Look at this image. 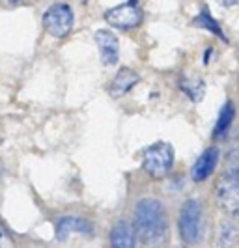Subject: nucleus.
I'll return each mask as SVG.
<instances>
[{"label": "nucleus", "mask_w": 239, "mask_h": 248, "mask_svg": "<svg viewBox=\"0 0 239 248\" xmlns=\"http://www.w3.org/2000/svg\"><path fill=\"white\" fill-rule=\"evenodd\" d=\"M135 233L146 247H161L166 241L168 222L163 203L153 198L140 200L135 207Z\"/></svg>", "instance_id": "obj_1"}, {"label": "nucleus", "mask_w": 239, "mask_h": 248, "mask_svg": "<svg viewBox=\"0 0 239 248\" xmlns=\"http://www.w3.org/2000/svg\"><path fill=\"white\" fill-rule=\"evenodd\" d=\"M174 164V148L168 142H155L142 153V166L153 177H164Z\"/></svg>", "instance_id": "obj_2"}, {"label": "nucleus", "mask_w": 239, "mask_h": 248, "mask_svg": "<svg viewBox=\"0 0 239 248\" xmlns=\"http://www.w3.org/2000/svg\"><path fill=\"white\" fill-rule=\"evenodd\" d=\"M179 233L187 245H196L202 237V207L196 200H187L179 213Z\"/></svg>", "instance_id": "obj_3"}, {"label": "nucleus", "mask_w": 239, "mask_h": 248, "mask_svg": "<svg viewBox=\"0 0 239 248\" xmlns=\"http://www.w3.org/2000/svg\"><path fill=\"white\" fill-rule=\"evenodd\" d=\"M217 200L228 215L239 218V172H228L219 181Z\"/></svg>", "instance_id": "obj_4"}, {"label": "nucleus", "mask_w": 239, "mask_h": 248, "mask_svg": "<svg viewBox=\"0 0 239 248\" xmlns=\"http://www.w3.org/2000/svg\"><path fill=\"white\" fill-rule=\"evenodd\" d=\"M43 25L50 36L64 37L69 34L73 26V12L67 4H54L43 15Z\"/></svg>", "instance_id": "obj_5"}, {"label": "nucleus", "mask_w": 239, "mask_h": 248, "mask_svg": "<svg viewBox=\"0 0 239 248\" xmlns=\"http://www.w3.org/2000/svg\"><path fill=\"white\" fill-rule=\"evenodd\" d=\"M105 19L109 25H112L114 28H122V30H129V28H135L140 25L142 21V12L137 6L135 0L126 2V4H120L112 10L105 13Z\"/></svg>", "instance_id": "obj_6"}, {"label": "nucleus", "mask_w": 239, "mask_h": 248, "mask_svg": "<svg viewBox=\"0 0 239 248\" xmlns=\"http://www.w3.org/2000/svg\"><path fill=\"white\" fill-rule=\"evenodd\" d=\"M96 43L101 50V62L105 65H114L120 56V45L112 32L109 30H97L96 32Z\"/></svg>", "instance_id": "obj_7"}, {"label": "nucleus", "mask_w": 239, "mask_h": 248, "mask_svg": "<svg viewBox=\"0 0 239 248\" xmlns=\"http://www.w3.org/2000/svg\"><path fill=\"white\" fill-rule=\"evenodd\" d=\"M217 162H219V149L207 148L200 157H198V161L194 162V166H192V172H191L192 179H194V181H204V179H207L209 175L213 174Z\"/></svg>", "instance_id": "obj_8"}, {"label": "nucleus", "mask_w": 239, "mask_h": 248, "mask_svg": "<svg viewBox=\"0 0 239 248\" xmlns=\"http://www.w3.org/2000/svg\"><path fill=\"white\" fill-rule=\"evenodd\" d=\"M73 233H92V224L80 217H65L56 224V239L58 241H65Z\"/></svg>", "instance_id": "obj_9"}, {"label": "nucleus", "mask_w": 239, "mask_h": 248, "mask_svg": "<svg viewBox=\"0 0 239 248\" xmlns=\"http://www.w3.org/2000/svg\"><path fill=\"white\" fill-rule=\"evenodd\" d=\"M139 82V75L135 73L133 69H120L118 75L114 77L112 84H111V95L112 97H122V95H126L127 92L131 90V88L135 86Z\"/></svg>", "instance_id": "obj_10"}, {"label": "nucleus", "mask_w": 239, "mask_h": 248, "mask_svg": "<svg viewBox=\"0 0 239 248\" xmlns=\"http://www.w3.org/2000/svg\"><path fill=\"white\" fill-rule=\"evenodd\" d=\"M111 248H135V232L127 222H116L111 232Z\"/></svg>", "instance_id": "obj_11"}, {"label": "nucleus", "mask_w": 239, "mask_h": 248, "mask_svg": "<svg viewBox=\"0 0 239 248\" xmlns=\"http://www.w3.org/2000/svg\"><path fill=\"white\" fill-rule=\"evenodd\" d=\"M239 243V232L232 222H223L217 237L219 248H236Z\"/></svg>", "instance_id": "obj_12"}, {"label": "nucleus", "mask_w": 239, "mask_h": 248, "mask_svg": "<svg viewBox=\"0 0 239 248\" xmlns=\"http://www.w3.org/2000/svg\"><path fill=\"white\" fill-rule=\"evenodd\" d=\"M234 116H236V110H234V105L232 103H226L224 107H223V110L219 114V118H217V124H215V137H224L226 135V131L230 129V125L234 122Z\"/></svg>", "instance_id": "obj_13"}, {"label": "nucleus", "mask_w": 239, "mask_h": 248, "mask_svg": "<svg viewBox=\"0 0 239 248\" xmlns=\"http://www.w3.org/2000/svg\"><path fill=\"white\" fill-rule=\"evenodd\" d=\"M194 25L200 26V28H206V30H211V32H213V34H217V36L221 37L223 41H226V36H224V32L221 30L219 23H217V21H215L213 17H211L207 12L200 13V15L194 19Z\"/></svg>", "instance_id": "obj_14"}, {"label": "nucleus", "mask_w": 239, "mask_h": 248, "mask_svg": "<svg viewBox=\"0 0 239 248\" xmlns=\"http://www.w3.org/2000/svg\"><path fill=\"white\" fill-rule=\"evenodd\" d=\"M181 88H183V92L191 95L194 101H200L204 97V82L202 80H187V82H181Z\"/></svg>", "instance_id": "obj_15"}]
</instances>
